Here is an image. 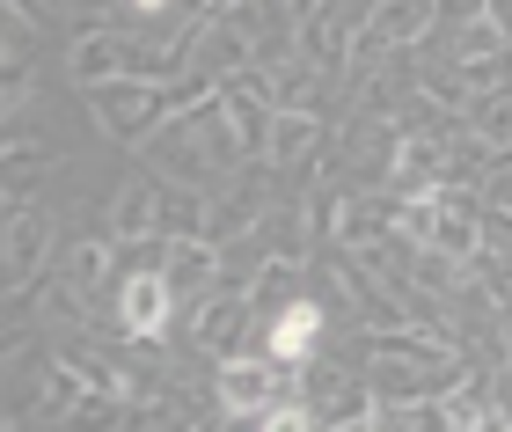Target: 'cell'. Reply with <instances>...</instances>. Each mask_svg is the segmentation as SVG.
<instances>
[{
  "instance_id": "obj_3",
  "label": "cell",
  "mask_w": 512,
  "mask_h": 432,
  "mask_svg": "<svg viewBox=\"0 0 512 432\" xmlns=\"http://www.w3.org/2000/svg\"><path fill=\"white\" fill-rule=\"evenodd\" d=\"M271 432H300V418H278V425H271Z\"/></svg>"
},
{
  "instance_id": "obj_1",
  "label": "cell",
  "mask_w": 512,
  "mask_h": 432,
  "mask_svg": "<svg viewBox=\"0 0 512 432\" xmlns=\"http://www.w3.org/2000/svg\"><path fill=\"white\" fill-rule=\"evenodd\" d=\"M315 323H322V315H315L308 301L286 308V315H278V330H271V352H278V359H300V352L315 345Z\"/></svg>"
},
{
  "instance_id": "obj_2",
  "label": "cell",
  "mask_w": 512,
  "mask_h": 432,
  "mask_svg": "<svg viewBox=\"0 0 512 432\" xmlns=\"http://www.w3.org/2000/svg\"><path fill=\"white\" fill-rule=\"evenodd\" d=\"M132 323H154V286H147V279L132 286Z\"/></svg>"
}]
</instances>
